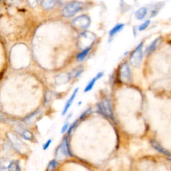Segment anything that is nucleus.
<instances>
[{"instance_id":"6e6552de","label":"nucleus","mask_w":171,"mask_h":171,"mask_svg":"<svg viewBox=\"0 0 171 171\" xmlns=\"http://www.w3.org/2000/svg\"><path fill=\"white\" fill-rule=\"evenodd\" d=\"M78 90H79V88H76V89L74 90V91L73 92L72 94L71 95V96L70 98L68 99V100L66 102V104H65V106H64V110H63L62 111V113H61V114H62V116H64V115H66L67 114V112H68V111L69 110V108H70L71 106H72V103L74 102V100L75 99V98H76L77 94H78Z\"/></svg>"},{"instance_id":"412c9836","label":"nucleus","mask_w":171,"mask_h":171,"mask_svg":"<svg viewBox=\"0 0 171 171\" xmlns=\"http://www.w3.org/2000/svg\"><path fill=\"white\" fill-rule=\"evenodd\" d=\"M150 24H151V20H146L145 22L142 23V24L138 27V30L139 31V32H143V31H145V30H147V29L149 28Z\"/></svg>"},{"instance_id":"cd10ccee","label":"nucleus","mask_w":171,"mask_h":171,"mask_svg":"<svg viewBox=\"0 0 171 171\" xmlns=\"http://www.w3.org/2000/svg\"><path fill=\"white\" fill-rule=\"evenodd\" d=\"M170 44H171V42H170Z\"/></svg>"},{"instance_id":"f3484780","label":"nucleus","mask_w":171,"mask_h":171,"mask_svg":"<svg viewBox=\"0 0 171 171\" xmlns=\"http://www.w3.org/2000/svg\"><path fill=\"white\" fill-rule=\"evenodd\" d=\"M7 170H8V171H21L20 163H19L18 160L11 161L9 165Z\"/></svg>"},{"instance_id":"0eeeda50","label":"nucleus","mask_w":171,"mask_h":171,"mask_svg":"<svg viewBox=\"0 0 171 171\" xmlns=\"http://www.w3.org/2000/svg\"><path fill=\"white\" fill-rule=\"evenodd\" d=\"M98 108L99 110L100 111L102 114L109 117V118L112 119V120L114 119L112 107H111V104L108 99L105 98L100 104H98Z\"/></svg>"},{"instance_id":"6ab92c4d","label":"nucleus","mask_w":171,"mask_h":171,"mask_svg":"<svg viewBox=\"0 0 171 171\" xmlns=\"http://www.w3.org/2000/svg\"><path fill=\"white\" fill-rule=\"evenodd\" d=\"M57 166V161L55 159L51 160L49 162V164H48L47 168H46V171H54Z\"/></svg>"},{"instance_id":"a211bd4d","label":"nucleus","mask_w":171,"mask_h":171,"mask_svg":"<svg viewBox=\"0 0 171 171\" xmlns=\"http://www.w3.org/2000/svg\"><path fill=\"white\" fill-rule=\"evenodd\" d=\"M10 161L7 158H0V170L5 171L7 170Z\"/></svg>"},{"instance_id":"39448f33","label":"nucleus","mask_w":171,"mask_h":171,"mask_svg":"<svg viewBox=\"0 0 171 171\" xmlns=\"http://www.w3.org/2000/svg\"><path fill=\"white\" fill-rule=\"evenodd\" d=\"M7 136L8 138L9 141H10V143L12 145V147L16 150L17 151H18L19 153H22V152H24L26 150V147H25V144L23 143V141L20 138H19L16 135H15L13 133H9L7 134Z\"/></svg>"},{"instance_id":"dca6fc26","label":"nucleus","mask_w":171,"mask_h":171,"mask_svg":"<svg viewBox=\"0 0 171 171\" xmlns=\"http://www.w3.org/2000/svg\"><path fill=\"white\" fill-rule=\"evenodd\" d=\"M21 136L24 139L26 140V141H32L34 138V134L32 132L28 130H24L21 132Z\"/></svg>"},{"instance_id":"5701e85b","label":"nucleus","mask_w":171,"mask_h":171,"mask_svg":"<svg viewBox=\"0 0 171 171\" xmlns=\"http://www.w3.org/2000/svg\"><path fill=\"white\" fill-rule=\"evenodd\" d=\"M77 122H78V120L75 121V122H74L72 123V124L71 125L70 127H69L68 130V134H70L71 132H72V131L73 130H74V128H75V126H76V124H77Z\"/></svg>"},{"instance_id":"7ed1b4c3","label":"nucleus","mask_w":171,"mask_h":171,"mask_svg":"<svg viewBox=\"0 0 171 171\" xmlns=\"http://www.w3.org/2000/svg\"><path fill=\"white\" fill-rule=\"evenodd\" d=\"M61 156L66 157L68 156H72V153H71L70 147H69L68 140V138H64L62 142L60 144V145L57 147V149L55 151V156L61 158Z\"/></svg>"},{"instance_id":"20e7f679","label":"nucleus","mask_w":171,"mask_h":171,"mask_svg":"<svg viewBox=\"0 0 171 171\" xmlns=\"http://www.w3.org/2000/svg\"><path fill=\"white\" fill-rule=\"evenodd\" d=\"M119 78L121 81L125 83H129L131 81V71L128 62H124L119 69Z\"/></svg>"},{"instance_id":"f03ea898","label":"nucleus","mask_w":171,"mask_h":171,"mask_svg":"<svg viewBox=\"0 0 171 171\" xmlns=\"http://www.w3.org/2000/svg\"><path fill=\"white\" fill-rule=\"evenodd\" d=\"M83 9V3L74 1L67 4L62 10V15L66 18H72Z\"/></svg>"},{"instance_id":"393cba45","label":"nucleus","mask_w":171,"mask_h":171,"mask_svg":"<svg viewBox=\"0 0 171 171\" xmlns=\"http://www.w3.org/2000/svg\"><path fill=\"white\" fill-rule=\"evenodd\" d=\"M90 109H88L87 110H86L85 112H84V113H82V115L81 116H80V120H82V119H84V118H85V117L87 116V115L89 114V112H90Z\"/></svg>"},{"instance_id":"4be33fe9","label":"nucleus","mask_w":171,"mask_h":171,"mask_svg":"<svg viewBox=\"0 0 171 171\" xmlns=\"http://www.w3.org/2000/svg\"><path fill=\"white\" fill-rule=\"evenodd\" d=\"M69 126H70V124H69L68 122H66V124H64V126H63V127L61 128V134H64L66 132L67 130H68L69 128Z\"/></svg>"},{"instance_id":"9d476101","label":"nucleus","mask_w":171,"mask_h":171,"mask_svg":"<svg viewBox=\"0 0 171 171\" xmlns=\"http://www.w3.org/2000/svg\"><path fill=\"white\" fill-rule=\"evenodd\" d=\"M151 143L152 147H153L154 149L156 150V151H158V153H162V154H163L166 155V156H171L170 153H169L168 151H166V150L164 148L162 147V146H161L160 144L158 143V142L152 140V141H151Z\"/></svg>"},{"instance_id":"9b49d317","label":"nucleus","mask_w":171,"mask_h":171,"mask_svg":"<svg viewBox=\"0 0 171 171\" xmlns=\"http://www.w3.org/2000/svg\"><path fill=\"white\" fill-rule=\"evenodd\" d=\"M160 38H157L155 40H154L153 42H151V44H149V46H147V48L145 50V53L147 55H151L152 53L154 52L155 51V50L156 49L157 46H158V44L159 41H160Z\"/></svg>"},{"instance_id":"423d86ee","label":"nucleus","mask_w":171,"mask_h":171,"mask_svg":"<svg viewBox=\"0 0 171 171\" xmlns=\"http://www.w3.org/2000/svg\"><path fill=\"white\" fill-rule=\"evenodd\" d=\"M72 24L76 28L86 30L90 26V18L87 15H80L72 21Z\"/></svg>"},{"instance_id":"f8f14e48","label":"nucleus","mask_w":171,"mask_h":171,"mask_svg":"<svg viewBox=\"0 0 171 171\" xmlns=\"http://www.w3.org/2000/svg\"><path fill=\"white\" fill-rule=\"evenodd\" d=\"M148 14V9L146 7H142L135 12V18L137 20H143Z\"/></svg>"},{"instance_id":"a878e982","label":"nucleus","mask_w":171,"mask_h":171,"mask_svg":"<svg viewBox=\"0 0 171 171\" xmlns=\"http://www.w3.org/2000/svg\"><path fill=\"white\" fill-rule=\"evenodd\" d=\"M136 30H138V29H136V27H134V28H133V35L134 36H135V37H136V36H137V33H136Z\"/></svg>"},{"instance_id":"4468645a","label":"nucleus","mask_w":171,"mask_h":171,"mask_svg":"<svg viewBox=\"0 0 171 171\" xmlns=\"http://www.w3.org/2000/svg\"><path fill=\"white\" fill-rule=\"evenodd\" d=\"M92 47V46H88V47L86 48L85 49H84L82 51H80V52L78 53L76 56L77 60L79 61V62L83 61L84 59H85L86 56H87L88 53L90 52V50H91Z\"/></svg>"},{"instance_id":"2eb2a0df","label":"nucleus","mask_w":171,"mask_h":171,"mask_svg":"<svg viewBox=\"0 0 171 171\" xmlns=\"http://www.w3.org/2000/svg\"><path fill=\"white\" fill-rule=\"evenodd\" d=\"M59 0H43L42 2V6L45 9H50L56 5Z\"/></svg>"},{"instance_id":"1a4fd4ad","label":"nucleus","mask_w":171,"mask_h":171,"mask_svg":"<svg viewBox=\"0 0 171 171\" xmlns=\"http://www.w3.org/2000/svg\"><path fill=\"white\" fill-rule=\"evenodd\" d=\"M104 72H100L96 74V76L95 77H94L92 79L90 80V81L88 82V84H87V86H86L85 89H84V92H88L91 90L92 88H94V86L97 80H98L100 79L101 78H102L104 76Z\"/></svg>"},{"instance_id":"ddd939ff","label":"nucleus","mask_w":171,"mask_h":171,"mask_svg":"<svg viewBox=\"0 0 171 171\" xmlns=\"http://www.w3.org/2000/svg\"><path fill=\"white\" fill-rule=\"evenodd\" d=\"M124 26H125V25L124 24H117L116 26L113 27L110 30V32H109V37H110V39L113 38V37H114L116 34L120 32L124 28Z\"/></svg>"},{"instance_id":"b1692460","label":"nucleus","mask_w":171,"mask_h":171,"mask_svg":"<svg viewBox=\"0 0 171 171\" xmlns=\"http://www.w3.org/2000/svg\"><path fill=\"white\" fill-rule=\"evenodd\" d=\"M51 140L49 139L48 141L46 142V143L44 144V146H43V150H44V151H46V150H47L48 149V147H50V145H51Z\"/></svg>"},{"instance_id":"bb28decb","label":"nucleus","mask_w":171,"mask_h":171,"mask_svg":"<svg viewBox=\"0 0 171 171\" xmlns=\"http://www.w3.org/2000/svg\"><path fill=\"white\" fill-rule=\"evenodd\" d=\"M0 119H3V116L1 114V113H0Z\"/></svg>"},{"instance_id":"f257e3e1","label":"nucleus","mask_w":171,"mask_h":171,"mask_svg":"<svg viewBox=\"0 0 171 171\" xmlns=\"http://www.w3.org/2000/svg\"><path fill=\"white\" fill-rule=\"evenodd\" d=\"M143 45L144 43L143 42L138 44L130 54V63L132 66L135 67V68H138L143 61L144 55Z\"/></svg>"},{"instance_id":"aec40b11","label":"nucleus","mask_w":171,"mask_h":171,"mask_svg":"<svg viewBox=\"0 0 171 171\" xmlns=\"http://www.w3.org/2000/svg\"><path fill=\"white\" fill-rule=\"evenodd\" d=\"M161 3H157V4L154 5V7H153V9H151V18H153V17L156 16V15L158 14V13L159 12V11H160V9H161V6H160Z\"/></svg>"}]
</instances>
